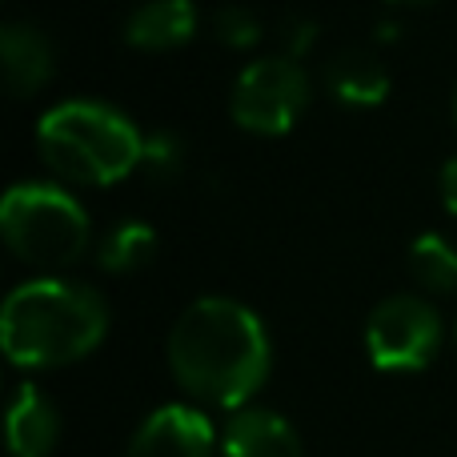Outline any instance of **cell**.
<instances>
[{
	"instance_id": "6da1fadb",
	"label": "cell",
	"mask_w": 457,
	"mask_h": 457,
	"mask_svg": "<svg viewBox=\"0 0 457 457\" xmlns=\"http://www.w3.org/2000/svg\"><path fill=\"white\" fill-rule=\"evenodd\" d=\"M169 370L197 402L245 410L273 370L265 321L233 297L193 301L169 333Z\"/></svg>"
},
{
	"instance_id": "7a4b0ae2",
	"label": "cell",
	"mask_w": 457,
	"mask_h": 457,
	"mask_svg": "<svg viewBox=\"0 0 457 457\" xmlns=\"http://www.w3.org/2000/svg\"><path fill=\"white\" fill-rule=\"evenodd\" d=\"M109 333V305L69 277H32L0 309V345L21 370H61L88 357Z\"/></svg>"
},
{
	"instance_id": "3957f363",
	"label": "cell",
	"mask_w": 457,
	"mask_h": 457,
	"mask_svg": "<svg viewBox=\"0 0 457 457\" xmlns=\"http://www.w3.org/2000/svg\"><path fill=\"white\" fill-rule=\"evenodd\" d=\"M37 149L56 177L88 185V189H104L141 169L145 133L112 104L77 96V101L53 104L40 117Z\"/></svg>"
},
{
	"instance_id": "277c9868",
	"label": "cell",
	"mask_w": 457,
	"mask_h": 457,
	"mask_svg": "<svg viewBox=\"0 0 457 457\" xmlns=\"http://www.w3.org/2000/svg\"><path fill=\"white\" fill-rule=\"evenodd\" d=\"M0 233L12 257L37 269H64L93 245L88 213L69 189L48 181H21L0 201Z\"/></svg>"
},
{
	"instance_id": "5b68a950",
	"label": "cell",
	"mask_w": 457,
	"mask_h": 457,
	"mask_svg": "<svg viewBox=\"0 0 457 457\" xmlns=\"http://www.w3.org/2000/svg\"><path fill=\"white\" fill-rule=\"evenodd\" d=\"M309 109V77L293 56H261L245 64L228 96V112L245 133L285 137Z\"/></svg>"
},
{
	"instance_id": "8992f818",
	"label": "cell",
	"mask_w": 457,
	"mask_h": 457,
	"mask_svg": "<svg viewBox=\"0 0 457 457\" xmlns=\"http://www.w3.org/2000/svg\"><path fill=\"white\" fill-rule=\"evenodd\" d=\"M442 313L426 297L397 293L373 305L365 321V349L381 373H418L442 349Z\"/></svg>"
},
{
	"instance_id": "52a82bcc",
	"label": "cell",
	"mask_w": 457,
	"mask_h": 457,
	"mask_svg": "<svg viewBox=\"0 0 457 457\" xmlns=\"http://www.w3.org/2000/svg\"><path fill=\"white\" fill-rule=\"evenodd\" d=\"M221 437L213 421L193 405H161L137 426L125 457H217Z\"/></svg>"
},
{
	"instance_id": "ba28073f",
	"label": "cell",
	"mask_w": 457,
	"mask_h": 457,
	"mask_svg": "<svg viewBox=\"0 0 457 457\" xmlns=\"http://www.w3.org/2000/svg\"><path fill=\"white\" fill-rule=\"evenodd\" d=\"M0 56H4V80L12 96H37L53 80L56 53L53 40L37 24H4L0 32Z\"/></svg>"
},
{
	"instance_id": "9c48e42d",
	"label": "cell",
	"mask_w": 457,
	"mask_h": 457,
	"mask_svg": "<svg viewBox=\"0 0 457 457\" xmlns=\"http://www.w3.org/2000/svg\"><path fill=\"white\" fill-rule=\"evenodd\" d=\"M221 457H301V437L289 418L273 410H233L221 437Z\"/></svg>"
},
{
	"instance_id": "30bf717a",
	"label": "cell",
	"mask_w": 457,
	"mask_h": 457,
	"mask_svg": "<svg viewBox=\"0 0 457 457\" xmlns=\"http://www.w3.org/2000/svg\"><path fill=\"white\" fill-rule=\"evenodd\" d=\"M61 442V413L37 386H16L8 397V453L48 457Z\"/></svg>"
},
{
	"instance_id": "8fae6325",
	"label": "cell",
	"mask_w": 457,
	"mask_h": 457,
	"mask_svg": "<svg viewBox=\"0 0 457 457\" xmlns=\"http://www.w3.org/2000/svg\"><path fill=\"white\" fill-rule=\"evenodd\" d=\"M197 8L193 0H145L125 21V40L141 53H169L193 40Z\"/></svg>"
},
{
	"instance_id": "7c38bea8",
	"label": "cell",
	"mask_w": 457,
	"mask_h": 457,
	"mask_svg": "<svg viewBox=\"0 0 457 457\" xmlns=\"http://www.w3.org/2000/svg\"><path fill=\"white\" fill-rule=\"evenodd\" d=\"M325 85L349 109H378L389 96V72L365 48H345L325 64Z\"/></svg>"
},
{
	"instance_id": "4fadbf2b",
	"label": "cell",
	"mask_w": 457,
	"mask_h": 457,
	"mask_svg": "<svg viewBox=\"0 0 457 457\" xmlns=\"http://www.w3.org/2000/svg\"><path fill=\"white\" fill-rule=\"evenodd\" d=\"M157 253V233L145 221H120L96 245V261H101L104 273H137L145 269Z\"/></svg>"
},
{
	"instance_id": "5bb4252c",
	"label": "cell",
	"mask_w": 457,
	"mask_h": 457,
	"mask_svg": "<svg viewBox=\"0 0 457 457\" xmlns=\"http://www.w3.org/2000/svg\"><path fill=\"white\" fill-rule=\"evenodd\" d=\"M410 269L421 289L429 293H457V245L437 233H421L410 245Z\"/></svg>"
},
{
	"instance_id": "9a60e30c",
	"label": "cell",
	"mask_w": 457,
	"mask_h": 457,
	"mask_svg": "<svg viewBox=\"0 0 457 457\" xmlns=\"http://www.w3.org/2000/svg\"><path fill=\"white\" fill-rule=\"evenodd\" d=\"M141 173L149 181H177L185 173V141L173 129H157L145 137L141 149Z\"/></svg>"
},
{
	"instance_id": "2e32d148",
	"label": "cell",
	"mask_w": 457,
	"mask_h": 457,
	"mask_svg": "<svg viewBox=\"0 0 457 457\" xmlns=\"http://www.w3.org/2000/svg\"><path fill=\"white\" fill-rule=\"evenodd\" d=\"M213 37L221 40L225 48H253L261 37H265V24H261V16L249 12L245 4H225L213 12Z\"/></svg>"
},
{
	"instance_id": "e0dca14e",
	"label": "cell",
	"mask_w": 457,
	"mask_h": 457,
	"mask_svg": "<svg viewBox=\"0 0 457 457\" xmlns=\"http://www.w3.org/2000/svg\"><path fill=\"white\" fill-rule=\"evenodd\" d=\"M313 37H317V24L313 21H301V16L285 21V29H281V56L301 61V56L313 48Z\"/></svg>"
},
{
	"instance_id": "ac0fdd59",
	"label": "cell",
	"mask_w": 457,
	"mask_h": 457,
	"mask_svg": "<svg viewBox=\"0 0 457 457\" xmlns=\"http://www.w3.org/2000/svg\"><path fill=\"white\" fill-rule=\"evenodd\" d=\"M442 205L457 217V157L445 161V169H442Z\"/></svg>"
},
{
	"instance_id": "d6986e66",
	"label": "cell",
	"mask_w": 457,
	"mask_h": 457,
	"mask_svg": "<svg viewBox=\"0 0 457 457\" xmlns=\"http://www.w3.org/2000/svg\"><path fill=\"white\" fill-rule=\"evenodd\" d=\"M378 37L381 40H397V24L389 21V24H378Z\"/></svg>"
},
{
	"instance_id": "ffe728a7",
	"label": "cell",
	"mask_w": 457,
	"mask_h": 457,
	"mask_svg": "<svg viewBox=\"0 0 457 457\" xmlns=\"http://www.w3.org/2000/svg\"><path fill=\"white\" fill-rule=\"evenodd\" d=\"M389 4H434V0H389Z\"/></svg>"
},
{
	"instance_id": "44dd1931",
	"label": "cell",
	"mask_w": 457,
	"mask_h": 457,
	"mask_svg": "<svg viewBox=\"0 0 457 457\" xmlns=\"http://www.w3.org/2000/svg\"><path fill=\"white\" fill-rule=\"evenodd\" d=\"M453 117H457V88H453Z\"/></svg>"
}]
</instances>
